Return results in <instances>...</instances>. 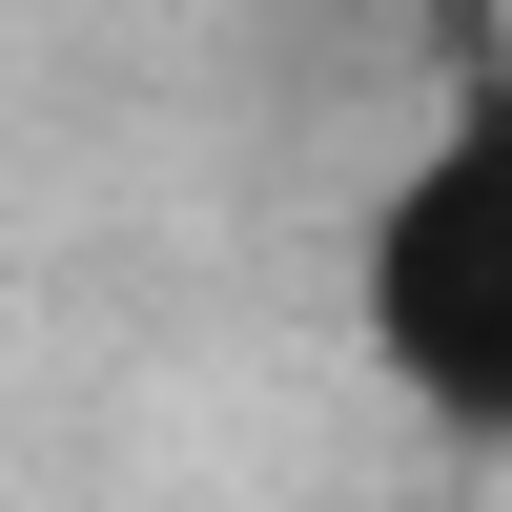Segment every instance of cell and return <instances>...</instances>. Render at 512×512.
Segmentation results:
<instances>
[{
  "instance_id": "6da1fadb",
  "label": "cell",
  "mask_w": 512,
  "mask_h": 512,
  "mask_svg": "<svg viewBox=\"0 0 512 512\" xmlns=\"http://www.w3.org/2000/svg\"><path fill=\"white\" fill-rule=\"evenodd\" d=\"M349 328H369V390L431 451H512V41L451 62V103L410 123V164L369 185Z\"/></svg>"
}]
</instances>
